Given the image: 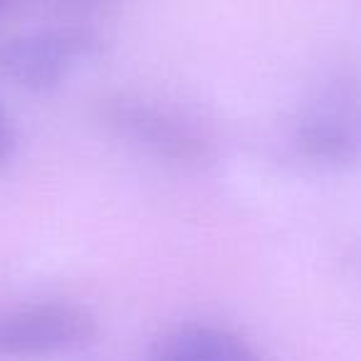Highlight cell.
Masks as SVG:
<instances>
[{
  "label": "cell",
  "instance_id": "6da1fadb",
  "mask_svg": "<svg viewBox=\"0 0 361 361\" xmlns=\"http://www.w3.org/2000/svg\"><path fill=\"white\" fill-rule=\"evenodd\" d=\"M102 52V37L87 25H57L0 40V75L32 94L62 87L77 67Z\"/></svg>",
  "mask_w": 361,
  "mask_h": 361
},
{
  "label": "cell",
  "instance_id": "7a4b0ae2",
  "mask_svg": "<svg viewBox=\"0 0 361 361\" xmlns=\"http://www.w3.org/2000/svg\"><path fill=\"white\" fill-rule=\"evenodd\" d=\"M97 317L75 302H27L0 310V361H35L92 344Z\"/></svg>",
  "mask_w": 361,
  "mask_h": 361
},
{
  "label": "cell",
  "instance_id": "3957f363",
  "mask_svg": "<svg viewBox=\"0 0 361 361\" xmlns=\"http://www.w3.org/2000/svg\"><path fill=\"white\" fill-rule=\"evenodd\" d=\"M97 114L111 134L156 159L178 166H198L211 159V141L196 124L141 97H106L97 106Z\"/></svg>",
  "mask_w": 361,
  "mask_h": 361
},
{
  "label": "cell",
  "instance_id": "277c9868",
  "mask_svg": "<svg viewBox=\"0 0 361 361\" xmlns=\"http://www.w3.org/2000/svg\"><path fill=\"white\" fill-rule=\"evenodd\" d=\"M295 146L322 166H344L361 159V82L339 77L317 92L295 121Z\"/></svg>",
  "mask_w": 361,
  "mask_h": 361
},
{
  "label": "cell",
  "instance_id": "5b68a950",
  "mask_svg": "<svg viewBox=\"0 0 361 361\" xmlns=\"http://www.w3.org/2000/svg\"><path fill=\"white\" fill-rule=\"evenodd\" d=\"M149 361H267V356L238 331L191 322L156 339Z\"/></svg>",
  "mask_w": 361,
  "mask_h": 361
},
{
  "label": "cell",
  "instance_id": "8992f818",
  "mask_svg": "<svg viewBox=\"0 0 361 361\" xmlns=\"http://www.w3.org/2000/svg\"><path fill=\"white\" fill-rule=\"evenodd\" d=\"M18 149V134L16 126H13L11 116H8L6 106L0 104V171L6 169L8 164L13 161Z\"/></svg>",
  "mask_w": 361,
  "mask_h": 361
},
{
  "label": "cell",
  "instance_id": "52a82bcc",
  "mask_svg": "<svg viewBox=\"0 0 361 361\" xmlns=\"http://www.w3.org/2000/svg\"><path fill=\"white\" fill-rule=\"evenodd\" d=\"M16 6H18V0H0V18L8 16Z\"/></svg>",
  "mask_w": 361,
  "mask_h": 361
}]
</instances>
